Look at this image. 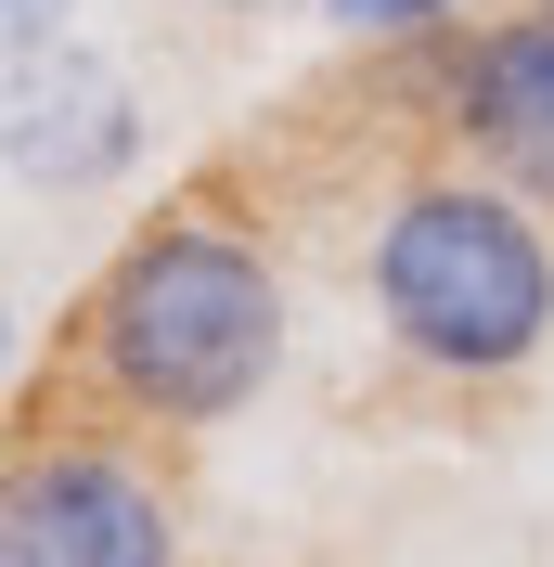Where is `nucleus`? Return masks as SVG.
I'll return each instance as SVG.
<instances>
[{
    "label": "nucleus",
    "instance_id": "obj_1",
    "mask_svg": "<svg viewBox=\"0 0 554 567\" xmlns=\"http://www.w3.org/2000/svg\"><path fill=\"white\" fill-rule=\"evenodd\" d=\"M284 374V271L233 219H142L78 297V388L142 425H233Z\"/></svg>",
    "mask_w": 554,
    "mask_h": 567
},
{
    "label": "nucleus",
    "instance_id": "obj_2",
    "mask_svg": "<svg viewBox=\"0 0 554 567\" xmlns=\"http://www.w3.org/2000/svg\"><path fill=\"white\" fill-rule=\"evenodd\" d=\"M361 284H375L387 349L451 374V388L529 374L554 336V233L529 219L516 181H413V194H387Z\"/></svg>",
    "mask_w": 554,
    "mask_h": 567
},
{
    "label": "nucleus",
    "instance_id": "obj_3",
    "mask_svg": "<svg viewBox=\"0 0 554 567\" xmlns=\"http://www.w3.org/2000/svg\"><path fill=\"white\" fill-rule=\"evenodd\" d=\"M0 567H181V503L116 439H39L0 491Z\"/></svg>",
    "mask_w": 554,
    "mask_h": 567
},
{
    "label": "nucleus",
    "instance_id": "obj_4",
    "mask_svg": "<svg viewBox=\"0 0 554 567\" xmlns=\"http://www.w3.org/2000/svg\"><path fill=\"white\" fill-rule=\"evenodd\" d=\"M0 142H13V181L27 194H116L142 168V91L130 65H104L91 39H39L13 52V91H0Z\"/></svg>",
    "mask_w": 554,
    "mask_h": 567
},
{
    "label": "nucleus",
    "instance_id": "obj_5",
    "mask_svg": "<svg viewBox=\"0 0 554 567\" xmlns=\"http://www.w3.org/2000/svg\"><path fill=\"white\" fill-rule=\"evenodd\" d=\"M439 104H451V130L490 155V181H516L529 207H554V13L451 39L439 52Z\"/></svg>",
    "mask_w": 554,
    "mask_h": 567
},
{
    "label": "nucleus",
    "instance_id": "obj_6",
    "mask_svg": "<svg viewBox=\"0 0 554 567\" xmlns=\"http://www.w3.org/2000/svg\"><path fill=\"white\" fill-rule=\"evenodd\" d=\"M322 27H348V39H439L451 27V0H310Z\"/></svg>",
    "mask_w": 554,
    "mask_h": 567
},
{
    "label": "nucleus",
    "instance_id": "obj_7",
    "mask_svg": "<svg viewBox=\"0 0 554 567\" xmlns=\"http://www.w3.org/2000/svg\"><path fill=\"white\" fill-rule=\"evenodd\" d=\"M0 39L39 52V39H78V0H0Z\"/></svg>",
    "mask_w": 554,
    "mask_h": 567
},
{
    "label": "nucleus",
    "instance_id": "obj_8",
    "mask_svg": "<svg viewBox=\"0 0 554 567\" xmlns=\"http://www.w3.org/2000/svg\"><path fill=\"white\" fill-rule=\"evenodd\" d=\"M181 13H245V0H181Z\"/></svg>",
    "mask_w": 554,
    "mask_h": 567
},
{
    "label": "nucleus",
    "instance_id": "obj_9",
    "mask_svg": "<svg viewBox=\"0 0 554 567\" xmlns=\"http://www.w3.org/2000/svg\"><path fill=\"white\" fill-rule=\"evenodd\" d=\"M542 13H554V0H542Z\"/></svg>",
    "mask_w": 554,
    "mask_h": 567
}]
</instances>
